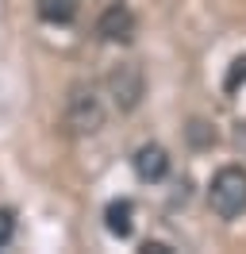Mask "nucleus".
<instances>
[{
    "instance_id": "nucleus-1",
    "label": "nucleus",
    "mask_w": 246,
    "mask_h": 254,
    "mask_svg": "<svg viewBox=\"0 0 246 254\" xmlns=\"http://www.w3.org/2000/svg\"><path fill=\"white\" fill-rule=\"evenodd\" d=\"M208 208L219 220H235V216L246 212V170L243 166L215 170L212 185H208Z\"/></svg>"
},
{
    "instance_id": "nucleus-2",
    "label": "nucleus",
    "mask_w": 246,
    "mask_h": 254,
    "mask_svg": "<svg viewBox=\"0 0 246 254\" xmlns=\"http://www.w3.org/2000/svg\"><path fill=\"white\" fill-rule=\"evenodd\" d=\"M65 127L73 135H96L104 127V100L92 81H77L65 96Z\"/></svg>"
},
{
    "instance_id": "nucleus-3",
    "label": "nucleus",
    "mask_w": 246,
    "mask_h": 254,
    "mask_svg": "<svg viewBox=\"0 0 246 254\" xmlns=\"http://www.w3.org/2000/svg\"><path fill=\"white\" fill-rule=\"evenodd\" d=\"M142 89H146V81H142V65L138 62L112 65V73H108V96H112V104L120 112H135L138 100H142Z\"/></svg>"
},
{
    "instance_id": "nucleus-4",
    "label": "nucleus",
    "mask_w": 246,
    "mask_h": 254,
    "mask_svg": "<svg viewBox=\"0 0 246 254\" xmlns=\"http://www.w3.org/2000/svg\"><path fill=\"white\" fill-rule=\"evenodd\" d=\"M135 31H138V19L127 4H108L104 16L96 19V35H100L104 43H131Z\"/></svg>"
},
{
    "instance_id": "nucleus-5",
    "label": "nucleus",
    "mask_w": 246,
    "mask_h": 254,
    "mask_svg": "<svg viewBox=\"0 0 246 254\" xmlns=\"http://www.w3.org/2000/svg\"><path fill=\"white\" fill-rule=\"evenodd\" d=\"M131 166H135V177H138V181L154 185V181H162V177L169 174V154H166V146L146 143V146H138V150H135Z\"/></svg>"
},
{
    "instance_id": "nucleus-6",
    "label": "nucleus",
    "mask_w": 246,
    "mask_h": 254,
    "mask_svg": "<svg viewBox=\"0 0 246 254\" xmlns=\"http://www.w3.org/2000/svg\"><path fill=\"white\" fill-rule=\"evenodd\" d=\"M104 227L116 239H127L135 231V204H131V200H112V204L104 208Z\"/></svg>"
},
{
    "instance_id": "nucleus-7",
    "label": "nucleus",
    "mask_w": 246,
    "mask_h": 254,
    "mask_svg": "<svg viewBox=\"0 0 246 254\" xmlns=\"http://www.w3.org/2000/svg\"><path fill=\"white\" fill-rule=\"evenodd\" d=\"M35 12L46 23H73L81 12V0H35Z\"/></svg>"
},
{
    "instance_id": "nucleus-8",
    "label": "nucleus",
    "mask_w": 246,
    "mask_h": 254,
    "mask_svg": "<svg viewBox=\"0 0 246 254\" xmlns=\"http://www.w3.org/2000/svg\"><path fill=\"white\" fill-rule=\"evenodd\" d=\"M188 143L192 146H215V127H208L204 120H192L188 124Z\"/></svg>"
},
{
    "instance_id": "nucleus-9",
    "label": "nucleus",
    "mask_w": 246,
    "mask_h": 254,
    "mask_svg": "<svg viewBox=\"0 0 246 254\" xmlns=\"http://www.w3.org/2000/svg\"><path fill=\"white\" fill-rule=\"evenodd\" d=\"M239 85H246V58H235L227 69V77H223V89L227 93H239Z\"/></svg>"
},
{
    "instance_id": "nucleus-10",
    "label": "nucleus",
    "mask_w": 246,
    "mask_h": 254,
    "mask_svg": "<svg viewBox=\"0 0 246 254\" xmlns=\"http://www.w3.org/2000/svg\"><path fill=\"white\" fill-rule=\"evenodd\" d=\"M15 235V216H12V208H0V247H8Z\"/></svg>"
},
{
    "instance_id": "nucleus-11",
    "label": "nucleus",
    "mask_w": 246,
    "mask_h": 254,
    "mask_svg": "<svg viewBox=\"0 0 246 254\" xmlns=\"http://www.w3.org/2000/svg\"><path fill=\"white\" fill-rule=\"evenodd\" d=\"M173 251V247H166V243H146V247H142V254H169Z\"/></svg>"
},
{
    "instance_id": "nucleus-12",
    "label": "nucleus",
    "mask_w": 246,
    "mask_h": 254,
    "mask_svg": "<svg viewBox=\"0 0 246 254\" xmlns=\"http://www.w3.org/2000/svg\"><path fill=\"white\" fill-rule=\"evenodd\" d=\"M235 143H239V150H246V124H239V131H235Z\"/></svg>"
}]
</instances>
